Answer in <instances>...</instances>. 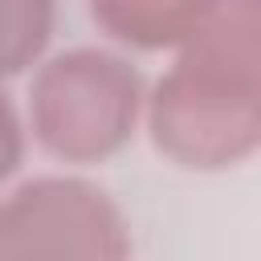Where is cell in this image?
I'll return each instance as SVG.
<instances>
[{
  "label": "cell",
  "instance_id": "6da1fadb",
  "mask_svg": "<svg viewBox=\"0 0 261 261\" xmlns=\"http://www.w3.org/2000/svg\"><path fill=\"white\" fill-rule=\"evenodd\" d=\"M171 53L143 102L155 147L200 171L249 159L261 139V0H216Z\"/></svg>",
  "mask_w": 261,
  "mask_h": 261
},
{
  "label": "cell",
  "instance_id": "7a4b0ae2",
  "mask_svg": "<svg viewBox=\"0 0 261 261\" xmlns=\"http://www.w3.org/2000/svg\"><path fill=\"white\" fill-rule=\"evenodd\" d=\"M143 102V77L122 53L77 45L37 61L29 130L61 163H102L130 143Z\"/></svg>",
  "mask_w": 261,
  "mask_h": 261
},
{
  "label": "cell",
  "instance_id": "3957f363",
  "mask_svg": "<svg viewBox=\"0 0 261 261\" xmlns=\"http://www.w3.org/2000/svg\"><path fill=\"white\" fill-rule=\"evenodd\" d=\"M0 261H130V228L98 184L29 175L0 196Z\"/></svg>",
  "mask_w": 261,
  "mask_h": 261
},
{
  "label": "cell",
  "instance_id": "277c9868",
  "mask_svg": "<svg viewBox=\"0 0 261 261\" xmlns=\"http://www.w3.org/2000/svg\"><path fill=\"white\" fill-rule=\"evenodd\" d=\"M212 8L216 0H90V16L110 41L143 53L184 45Z\"/></svg>",
  "mask_w": 261,
  "mask_h": 261
},
{
  "label": "cell",
  "instance_id": "5b68a950",
  "mask_svg": "<svg viewBox=\"0 0 261 261\" xmlns=\"http://www.w3.org/2000/svg\"><path fill=\"white\" fill-rule=\"evenodd\" d=\"M57 29V0H0V77L33 69Z\"/></svg>",
  "mask_w": 261,
  "mask_h": 261
},
{
  "label": "cell",
  "instance_id": "8992f818",
  "mask_svg": "<svg viewBox=\"0 0 261 261\" xmlns=\"http://www.w3.org/2000/svg\"><path fill=\"white\" fill-rule=\"evenodd\" d=\"M20 163H24V118L0 90V188L20 171Z\"/></svg>",
  "mask_w": 261,
  "mask_h": 261
}]
</instances>
